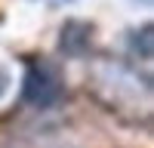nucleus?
Instances as JSON below:
<instances>
[{
	"instance_id": "obj_2",
	"label": "nucleus",
	"mask_w": 154,
	"mask_h": 148,
	"mask_svg": "<svg viewBox=\"0 0 154 148\" xmlns=\"http://www.w3.org/2000/svg\"><path fill=\"white\" fill-rule=\"evenodd\" d=\"M65 96V80L62 71L49 59H28L25 65V83H22V99L34 108H49Z\"/></svg>"
},
{
	"instance_id": "obj_3",
	"label": "nucleus",
	"mask_w": 154,
	"mask_h": 148,
	"mask_svg": "<svg viewBox=\"0 0 154 148\" xmlns=\"http://www.w3.org/2000/svg\"><path fill=\"white\" fill-rule=\"evenodd\" d=\"M9 86H12V74L6 65H0V102H3V96L9 93Z\"/></svg>"
},
{
	"instance_id": "obj_1",
	"label": "nucleus",
	"mask_w": 154,
	"mask_h": 148,
	"mask_svg": "<svg viewBox=\"0 0 154 148\" xmlns=\"http://www.w3.org/2000/svg\"><path fill=\"white\" fill-rule=\"evenodd\" d=\"M86 93L123 123L148 127L151 120V77L139 74L136 65L123 59L99 56L89 62L86 71Z\"/></svg>"
},
{
	"instance_id": "obj_4",
	"label": "nucleus",
	"mask_w": 154,
	"mask_h": 148,
	"mask_svg": "<svg viewBox=\"0 0 154 148\" xmlns=\"http://www.w3.org/2000/svg\"><path fill=\"white\" fill-rule=\"evenodd\" d=\"M145 3H148V0H145Z\"/></svg>"
}]
</instances>
